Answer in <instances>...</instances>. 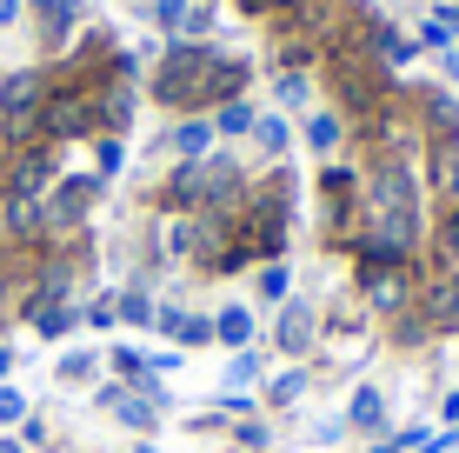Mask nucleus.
Masks as SVG:
<instances>
[{
    "mask_svg": "<svg viewBox=\"0 0 459 453\" xmlns=\"http://www.w3.org/2000/svg\"><path fill=\"white\" fill-rule=\"evenodd\" d=\"M87 394H93V407H107V414H114L120 400H126V380H93Z\"/></svg>",
    "mask_w": 459,
    "mask_h": 453,
    "instance_id": "26",
    "label": "nucleus"
},
{
    "mask_svg": "<svg viewBox=\"0 0 459 453\" xmlns=\"http://www.w3.org/2000/svg\"><path fill=\"white\" fill-rule=\"evenodd\" d=\"M307 440H313V447H333V440H346V414H326V420H313V427H307Z\"/></svg>",
    "mask_w": 459,
    "mask_h": 453,
    "instance_id": "25",
    "label": "nucleus"
},
{
    "mask_svg": "<svg viewBox=\"0 0 459 453\" xmlns=\"http://www.w3.org/2000/svg\"><path fill=\"white\" fill-rule=\"evenodd\" d=\"M81 327H87V334H114V327H120L114 293H93V301H81Z\"/></svg>",
    "mask_w": 459,
    "mask_h": 453,
    "instance_id": "21",
    "label": "nucleus"
},
{
    "mask_svg": "<svg viewBox=\"0 0 459 453\" xmlns=\"http://www.w3.org/2000/svg\"><path fill=\"white\" fill-rule=\"evenodd\" d=\"M367 453H400V447H393V440H373V447H367Z\"/></svg>",
    "mask_w": 459,
    "mask_h": 453,
    "instance_id": "34",
    "label": "nucleus"
},
{
    "mask_svg": "<svg viewBox=\"0 0 459 453\" xmlns=\"http://www.w3.org/2000/svg\"><path fill=\"white\" fill-rule=\"evenodd\" d=\"M260 387H266V361L253 347H240L227 361V394H260Z\"/></svg>",
    "mask_w": 459,
    "mask_h": 453,
    "instance_id": "16",
    "label": "nucleus"
},
{
    "mask_svg": "<svg viewBox=\"0 0 459 453\" xmlns=\"http://www.w3.org/2000/svg\"><path fill=\"white\" fill-rule=\"evenodd\" d=\"M126 167V140L120 134H93V180H114Z\"/></svg>",
    "mask_w": 459,
    "mask_h": 453,
    "instance_id": "19",
    "label": "nucleus"
},
{
    "mask_svg": "<svg viewBox=\"0 0 459 453\" xmlns=\"http://www.w3.org/2000/svg\"><path fill=\"white\" fill-rule=\"evenodd\" d=\"M340 140H346V120L326 114V107H307V147L320 153V161H326V153H340Z\"/></svg>",
    "mask_w": 459,
    "mask_h": 453,
    "instance_id": "15",
    "label": "nucleus"
},
{
    "mask_svg": "<svg viewBox=\"0 0 459 453\" xmlns=\"http://www.w3.org/2000/svg\"><path fill=\"white\" fill-rule=\"evenodd\" d=\"M280 301H293V267L287 260H260L253 267V307H280Z\"/></svg>",
    "mask_w": 459,
    "mask_h": 453,
    "instance_id": "13",
    "label": "nucleus"
},
{
    "mask_svg": "<svg viewBox=\"0 0 459 453\" xmlns=\"http://www.w3.org/2000/svg\"><path fill=\"white\" fill-rule=\"evenodd\" d=\"M134 453H160V447H153V440H134Z\"/></svg>",
    "mask_w": 459,
    "mask_h": 453,
    "instance_id": "36",
    "label": "nucleus"
},
{
    "mask_svg": "<svg viewBox=\"0 0 459 453\" xmlns=\"http://www.w3.org/2000/svg\"><path fill=\"white\" fill-rule=\"evenodd\" d=\"M413 307H420V320L433 327V340L459 334V267L426 274V280H420V293H413Z\"/></svg>",
    "mask_w": 459,
    "mask_h": 453,
    "instance_id": "4",
    "label": "nucleus"
},
{
    "mask_svg": "<svg viewBox=\"0 0 459 453\" xmlns=\"http://www.w3.org/2000/svg\"><path fill=\"white\" fill-rule=\"evenodd\" d=\"M21 13H27L21 0H0V27H13V21H21Z\"/></svg>",
    "mask_w": 459,
    "mask_h": 453,
    "instance_id": "31",
    "label": "nucleus"
},
{
    "mask_svg": "<svg viewBox=\"0 0 459 453\" xmlns=\"http://www.w3.org/2000/svg\"><path fill=\"white\" fill-rule=\"evenodd\" d=\"M433 254L439 267H459V207H446V221L433 227Z\"/></svg>",
    "mask_w": 459,
    "mask_h": 453,
    "instance_id": "23",
    "label": "nucleus"
},
{
    "mask_svg": "<svg viewBox=\"0 0 459 453\" xmlns=\"http://www.w3.org/2000/svg\"><path fill=\"white\" fill-rule=\"evenodd\" d=\"M273 347L287 353V361H307V353L320 347V301H307V293L280 301V320H273Z\"/></svg>",
    "mask_w": 459,
    "mask_h": 453,
    "instance_id": "3",
    "label": "nucleus"
},
{
    "mask_svg": "<svg viewBox=\"0 0 459 453\" xmlns=\"http://www.w3.org/2000/svg\"><path fill=\"white\" fill-rule=\"evenodd\" d=\"M207 120H213V134H220V140H247V134H253V120H260V107H253L247 93H233V100H220Z\"/></svg>",
    "mask_w": 459,
    "mask_h": 453,
    "instance_id": "14",
    "label": "nucleus"
},
{
    "mask_svg": "<svg viewBox=\"0 0 459 453\" xmlns=\"http://www.w3.org/2000/svg\"><path fill=\"white\" fill-rule=\"evenodd\" d=\"M100 194H107V180H93V174L54 180L40 194V240H67V233H81L93 221V207H100Z\"/></svg>",
    "mask_w": 459,
    "mask_h": 453,
    "instance_id": "2",
    "label": "nucleus"
},
{
    "mask_svg": "<svg viewBox=\"0 0 459 453\" xmlns=\"http://www.w3.org/2000/svg\"><path fill=\"white\" fill-rule=\"evenodd\" d=\"M433 27H439L446 40H459V7H453V0H439V7H433Z\"/></svg>",
    "mask_w": 459,
    "mask_h": 453,
    "instance_id": "27",
    "label": "nucleus"
},
{
    "mask_svg": "<svg viewBox=\"0 0 459 453\" xmlns=\"http://www.w3.org/2000/svg\"><path fill=\"white\" fill-rule=\"evenodd\" d=\"M439 74H446V81H459V47H439Z\"/></svg>",
    "mask_w": 459,
    "mask_h": 453,
    "instance_id": "29",
    "label": "nucleus"
},
{
    "mask_svg": "<svg viewBox=\"0 0 459 453\" xmlns=\"http://www.w3.org/2000/svg\"><path fill=\"white\" fill-rule=\"evenodd\" d=\"M260 340V314H253V301H227L213 314V347H227V353H240Z\"/></svg>",
    "mask_w": 459,
    "mask_h": 453,
    "instance_id": "8",
    "label": "nucleus"
},
{
    "mask_svg": "<svg viewBox=\"0 0 459 453\" xmlns=\"http://www.w3.org/2000/svg\"><path fill=\"white\" fill-rule=\"evenodd\" d=\"M433 194H446V207H459V140L453 147H433Z\"/></svg>",
    "mask_w": 459,
    "mask_h": 453,
    "instance_id": "17",
    "label": "nucleus"
},
{
    "mask_svg": "<svg viewBox=\"0 0 459 453\" xmlns=\"http://www.w3.org/2000/svg\"><path fill=\"white\" fill-rule=\"evenodd\" d=\"M253 161H266V167H280V161H287V147H293V127H287V120H280V114H260V120H253Z\"/></svg>",
    "mask_w": 459,
    "mask_h": 453,
    "instance_id": "12",
    "label": "nucleus"
},
{
    "mask_svg": "<svg viewBox=\"0 0 459 453\" xmlns=\"http://www.w3.org/2000/svg\"><path fill=\"white\" fill-rule=\"evenodd\" d=\"M273 93H280V107L307 114V107H313V81H307V67H280V74H273Z\"/></svg>",
    "mask_w": 459,
    "mask_h": 453,
    "instance_id": "18",
    "label": "nucleus"
},
{
    "mask_svg": "<svg viewBox=\"0 0 459 453\" xmlns=\"http://www.w3.org/2000/svg\"><path fill=\"white\" fill-rule=\"evenodd\" d=\"M233 453H240V447H233Z\"/></svg>",
    "mask_w": 459,
    "mask_h": 453,
    "instance_id": "39",
    "label": "nucleus"
},
{
    "mask_svg": "<svg viewBox=\"0 0 459 453\" xmlns=\"http://www.w3.org/2000/svg\"><path fill=\"white\" fill-rule=\"evenodd\" d=\"M114 314H120V327L147 334V327H153V314H160V293H153L147 280H134V287H120V293H114Z\"/></svg>",
    "mask_w": 459,
    "mask_h": 453,
    "instance_id": "10",
    "label": "nucleus"
},
{
    "mask_svg": "<svg viewBox=\"0 0 459 453\" xmlns=\"http://www.w3.org/2000/svg\"><path fill=\"white\" fill-rule=\"evenodd\" d=\"M253 81V67L240 54H227V47H213V40H200V47H186V40H173L160 47V67H153V100L173 107V114H213L220 100H233V93H247Z\"/></svg>",
    "mask_w": 459,
    "mask_h": 453,
    "instance_id": "1",
    "label": "nucleus"
},
{
    "mask_svg": "<svg viewBox=\"0 0 459 453\" xmlns=\"http://www.w3.org/2000/svg\"><path fill=\"white\" fill-rule=\"evenodd\" d=\"M186 361V353L180 347H160V353H147V373H173V367H180Z\"/></svg>",
    "mask_w": 459,
    "mask_h": 453,
    "instance_id": "28",
    "label": "nucleus"
},
{
    "mask_svg": "<svg viewBox=\"0 0 459 453\" xmlns=\"http://www.w3.org/2000/svg\"><path fill=\"white\" fill-rule=\"evenodd\" d=\"M233 447H240V453H266V447H273V427H266L260 414L233 420Z\"/></svg>",
    "mask_w": 459,
    "mask_h": 453,
    "instance_id": "22",
    "label": "nucleus"
},
{
    "mask_svg": "<svg viewBox=\"0 0 459 453\" xmlns=\"http://www.w3.org/2000/svg\"><path fill=\"white\" fill-rule=\"evenodd\" d=\"M439 420H446V427H459V387H453L446 400H439Z\"/></svg>",
    "mask_w": 459,
    "mask_h": 453,
    "instance_id": "30",
    "label": "nucleus"
},
{
    "mask_svg": "<svg viewBox=\"0 0 459 453\" xmlns=\"http://www.w3.org/2000/svg\"><path fill=\"white\" fill-rule=\"evenodd\" d=\"M453 7H459V0H453Z\"/></svg>",
    "mask_w": 459,
    "mask_h": 453,
    "instance_id": "38",
    "label": "nucleus"
},
{
    "mask_svg": "<svg viewBox=\"0 0 459 453\" xmlns=\"http://www.w3.org/2000/svg\"><path fill=\"white\" fill-rule=\"evenodd\" d=\"M186 13H194V0H153V27H160V34H180Z\"/></svg>",
    "mask_w": 459,
    "mask_h": 453,
    "instance_id": "24",
    "label": "nucleus"
},
{
    "mask_svg": "<svg viewBox=\"0 0 459 453\" xmlns=\"http://www.w3.org/2000/svg\"><path fill=\"white\" fill-rule=\"evenodd\" d=\"M453 373H459V361H453Z\"/></svg>",
    "mask_w": 459,
    "mask_h": 453,
    "instance_id": "37",
    "label": "nucleus"
},
{
    "mask_svg": "<svg viewBox=\"0 0 459 453\" xmlns=\"http://www.w3.org/2000/svg\"><path fill=\"white\" fill-rule=\"evenodd\" d=\"M21 7H34V13H47V7H54V0H21Z\"/></svg>",
    "mask_w": 459,
    "mask_h": 453,
    "instance_id": "35",
    "label": "nucleus"
},
{
    "mask_svg": "<svg viewBox=\"0 0 459 453\" xmlns=\"http://www.w3.org/2000/svg\"><path fill=\"white\" fill-rule=\"evenodd\" d=\"M100 367H107V347H67L54 361V380L60 387H93V380H100Z\"/></svg>",
    "mask_w": 459,
    "mask_h": 453,
    "instance_id": "11",
    "label": "nucleus"
},
{
    "mask_svg": "<svg viewBox=\"0 0 459 453\" xmlns=\"http://www.w3.org/2000/svg\"><path fill=\"white\" fill-rule=\"evenodd\" d=\"M13 361H21V353H13L7 340H0V380H7V373H13Z\"/></svg>",
    "mask_w": 459,
    "mask_h": 453,
    "instance_id": "32",
    "label": "nucleus"
},
{
    "mask_svg": "<svg viewBox=\"0 0 459 453\" xmlns=\"http://www.w3.org/2000/svg\"><path fill=\"white\" fill-rule=\"evenodd\" d=\"M153 334L160 340H173V347H213V314H194V307H173V301H160V314H153Z\"/></svg>",
    "mask_w": 459,
    "mask_h": 453,
    "instance_id": "5",
    "label": "nucleus"
},
{
    "mask_svg": "<svg viewBox=\"0 0 459 453\" xmlns=\"http://www.w3.org/2000/svg\"><path fill=\"white\" fill-rule=\"evenodd\" d=\"M0 453H27V447H21V433H0Z\"/></svg>",
    "mask_w": 459,
    "mask_h": 453,
    "instance_id": "33",
    "label": "nucleus"
},
{
    "mask_svg": "<svg viewBox=\"0 0 459 453\" xmlns=\"http://www.w3.org/2000/svg\"><path fill=\"white\" fill-rule=\"evenodd\" d=\"M34 414V400L21 394L13 380H0V433H21V420Z\"/></svg>",
    "mask_w": 459,
    "mask_h": 453,
    "instance_id": "20",
    "label": "nucleus"
},
{
    "mask_svg": "<svg viewBox=\"0 0 459 453\" xmlns=\"http://www.w3.org/2000/svg\"><path fill=\"white\" fill-rule=\"evenodd\" d=\"M307 387H313V373H307V361H293L287 373H273V380L260 387V407H273V414H293L299 400H307Z\"/></svg>",
    "mask_w": 459,
    "mask_h": 453,
    "instance_id": "9",
    "label": "nucleus"
},
{
    "mask_svg": "<svg viewBox=\"0 0 459 453\" xmlns=\"http://www.w3.org/2000/svg\"><path fill=\"white\" fill-rule=\"evenodd\" d=\"M346 433H359V440H393V414H386V394L379 387H353V400H346Z\"/></svg>",
    "mask_w": 459,
    "mask_h": 453,
    "instance_id": "6",
    "label": "nucleus"
},
{
    "mask_svg": "<svg viewBox=\"0 0 459 453\" xmlns=\"http://www.w3.org/2000/svg\"><path fill=\"white\" fill-rule=\"evenodd\" d=\"M213 120L207 114H180V120H173V134L160 140V147H173V161H186V167H200V161H207V153H213Z\"/></svg>",
    "mask_w": 459,
    "mask_h": 453,
    "instance_id": "7",
    "label": "nucleus"
}]
</instances>
